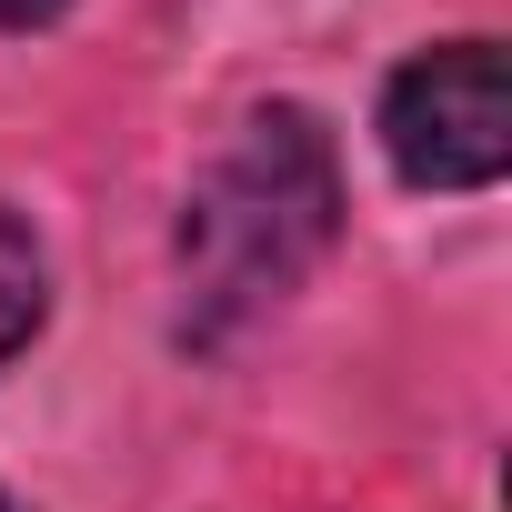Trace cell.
<instances>
[{"instance_id":"cell-1","label":"cell","mask_w":512,"mask_h":512,"mask_svg":"<svg viewBox=\"0 0 512 512\" xmlns=\"http://www.w3.org/2000/svg\"><path fill=\"white\" fill-rule=\"evenodd\" d=\"M342 241V151L302 101L251 111L221 161L191 181L181 201V332L191 342H231L241 322L282 312L312 262Z\"/></svg>"},{"instance_id":"cell-2","label":"cell","mask_w":512,"mask_h":512,"mask_svg":"<svg viewBox=\"0 0 512 512\" xmlns=\"http://www.w3.org/2000/svg\"><path fill=\"white\" fill-rule=\"evenodd\" d=\"M382 161L412 191H492L512 171V61L502 41H432L382 81Z\"/></svg>"},{"instance_id":"cell-3","label":"cell","mask_w":512,"mask_h":512,"mask_svg":"<svg viewBox=\"0 0 512 512\" xmlns=\"http://www.w3.org/2000/svg\"><path fill=\"white\" fill-rule=\"evenodd\" d=\"M41 322H51V262H41L31 221L0 201V372L41 342Z\"/></svg>"},{"instance_id":"cell-4","label":"cell","mask_w":512,"mask_h":512,"mask_svg":"<svg viewBox=\"0 0 512 512\" xmlns=\"http://www.w3.org/2000/svg\"><path fill=\"white\" fill-rule=\"evenodd\" d=\"M71 0H0V31H41V21H61Z\"/></svg>"},{"instance_id":"cell-5","label":"cell","mask_w":512,"mask_h":512,"mask_svg":"<svg viewBox=\"0 0 512 512\" xmlns=\"http://www.w3.org/2000/svg\"><path fill=\"white\" fill-rule=\"evenodd\" d=\"M0 512H21V502H11V492H0Z\"/></svg>"}]
</instances>
